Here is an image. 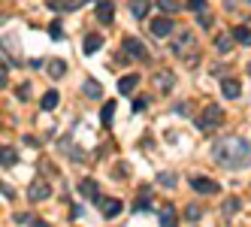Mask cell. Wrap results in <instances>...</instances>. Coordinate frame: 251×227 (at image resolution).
<instances>
[{
  "label": "cell",
  "instance_id": "6da1fadb",
  "mask_svg": "<svg viewBox=\"0 0 251 227\" xmlns=\"http://www.w3.org/2000/svg\"><path fill=\"white\" fill-rule=\"evenodd\" d=\"M212 154H215V161H218V164L239 170V167H245L251 161V146L245 143V139H239V136H230V139H224V143L215 146Z\"/></svg>",
  "mask_w": 251,
  "mask_h": 227
},
{
  "label": "cell",
  "instance_id": "7a4b0ae2",
  "mask_svg": "<svg viewBox=\"0 0 251 227\" xmlns=\"http://www.w3.org/2000/svg\"><path fill=\"white\" fill-rule=\"evenodd\" d=\"M170 51L176 58H182L185 64H197L200 61V49H197V37H194V30H178L176 33V40H173V46H170Z\"/></svg>",
  "mask_w": 251,
  "mask_h": 227
},
{
  "label": "cell",
  "instance_id": "3957f363",
  "mask_svg": "<svg viewBox=\"0 0 251 227\" xmlns=\"http://www.w3.org/2000/svg\"><path fill=\"white\" fill-rule=\"evenodd\" d=\"M221 121H224V109L218 106V103H209V106H206L200 115H197V127H200L203 133H209V130L218 127Z\"/></svg>",
  "mask_w": 251,
  "mask_h": 227
},
{
  "label": "cell",
  "instance_id": "277c9868",
  "mask_svg": "<svg viewBox=\"0 0 251 227\" xmlns=\"http://www.w3.org/2000/svg\"><path fill=\"white\" fill-rule=\"evenodd\" d=\"M191 188L197 191V194H218V182H212L206 176H194L191 179Z\"/></svg>",
  "mask_w": 251,
  "mask_h": 227
},
{
  "label": "cell",
  "instance_id": "5b68a950",
  "mask_svg": "<svg viewBox=\"0 0 251 227\" xmlns=\"http://www.w3.org/2000/svg\"><path fill=\"white\" fill-rule=\"evenodd\" d=\"M124 49H127V55H133L136 61H149V51L142 46L136 37H124Z\"/></svg>",
  "mask_w": 251,
  "mask_h": 227
},
{
  "label": "cell",
  "instance_id": "8992f818",
  "mask_svg": "<svg viewBox=\"0 0 251 227\" xmlns=\"http://www.w3.org/2000/svg\"><path fill=\"white\" fill-rule=\"evenodd\" d=\"M151 33L154 37H170L173 33V19H167V15H160V19H151Z\"/></svg>",
  "mask_w": 251,
  "mask_h": 227
},
{
  "label": "cell",
  "instance_id": "52a82bcc",
  "mask_svg": "<svg viewBox=\"0 0 251 227\" xmlns=\"http://www.w3.org/2000/svg\"><path fill=\"white\" fill-rule=\"evenodd\" d=\"M154 85H157V91L167 94L173 85H176V73H173V70H160V73L154 76Z\"/></svg>",
  "mask_w": 251,
  "mask_h": 227
},
{
  "label": "cell",
  "instance_id": "ba28073f",
  "mask_svg": "<svg viewBox=\"0 0 251 227\" xmlns=\"http://www.w3.org/2000/svg\"><path fill=\"white\" fill-rule=\"evenodd\" d=\"M97 206H100V212H103L106 218H115V215L121 212V200H112V197H103V200H97Z\"/></svg>",
  "mask_w": 251,
  "mask_h": 227
},
{
  "label": "cell",
  "instance_id": "9c48e42d",
  "mask_svg": "<svg viewBox=\"0 0 251 227\" xmlns=\"http://www.w3.org/2000/svg\"><path fill=\"white\" fill-rule=\"evenodd\" d=\"M82 94H85V97H91V100H100V97H103V85H100L97 79H85Z\"/></svg>",
  "mask_w": 251,
  "mask_h": 227
},
{
  "label": "cell",
  "instance_id": "30bf717a",
  "mask_svg": "<svg viewBox=\"0 0 251 227\" xmlns=\"http://www.w3.org/2000/svg\"><path fill=\"white\" fill-rule=\"evenodd\" d=\"M27 197H30V200H46V197H49V182H46V179H33Z\"/></svg>",
  "mask_w": 251,
  "mask_h": 227
},
{
  "label": "cell",
  "instance_id": "8fae6325",
  "mask_svg": "<svg viewBox=\"0 0 251 227\" xmlns=\"http://www.w3.org/2000/svg\"><path fill=\"white\" fill-rule=\"evenodd\" d=\"M97 19H100L103 25H109V22L115 19V6L109 3V0H100V3H97Z\"/></svg>",
  "mask_w": 251,
  "mask_h": 227
},
{
  "label": "cell",
  "instance_id": "7c38bea8",
  "mask_svg": "<svg viewBox=\"0 0 251 227\" xmlns=\"http://www.w3.org/2000/svg\"><path fill=\"white\" fill-rule=\"evenodd\" d=\"M79 194H82L85 200H97V182H94V179H82V182H79Z\"/></svg>",
  "mask_w": 251,
  "mask_h": 227
},
{
  "label": "cell",
  "instance_id": "4fadbf2b",
  "mask_svg": "<svg viewBox=\"0 0 251 227\" xmlns=\"http://www.w3.org/2000/svg\"><path fill=\"white\" fill-rule=\"evenodd\" d=\"M136 85H139V76H136V73L121 76V79H118V91H121V94H130V91L136 88Z\"/></svg>",
  "mask_w": 251,
  "mask_h": 227
},
{
  "label": "cell",
  "instance_id": "5bb4252c",
  "mask_svg": "<svg viewBox=\"0 0 251 227\" xmlns=\"http://www.w3.org/2000/svg\"><path fill=\"white\" fill-rule=\"evenodd\" d=\"M239 91H242V85H239L236 79H224V82H221V94H224V97H239Z\"/></svg>",
  "mask_w": 251,
  "mask_h": 227
},
{
  "label": "cell",
  "instance_id": "9a60e30c",
  "mask_svg": "<svg viewBox=\"0 0 251 227\" xmlns=\"http://www.w3.org/2000/svg\"><path fill=\"white\" fill-rule=\"evenodd\" d=\"M58 103H61V94H58V91H46V94H43V100H40V106H43L46 112H51V109L58 106Z\"/></svg>",
  "mask_w": 251,
  "mask_h": 227
},
{
  "label": "cell",
  "instance_id": "2e32d148",
  "mask_svg": "<svg viewBox=\"0 0 251 227\" xmlns=\"http://www.w3.org/2000/svg\"><path fill=\"white\" fill-rule=\"evenodd\" d=\"M100 46H103V37H100V33H88V37H85V55H94Z\"/></svg>",
  "mask_w": 251,
  "mask_h": 227
},
{
  "label": "cell",
  "instance_id": "e0dca14e",
  "mask_svg": "<svg viewBox=\"0 0 251 227\" xmlns=\"http://www.w3.org/2000/svg\"><path fill=\"white\" fill-rule=\"evenodd\" d=\"M85 0H51V9H61V12H70V9H79Z\"/></svg>",
  "mask_w": 251,
  "mask_h": 227
},
{
  "label": "cell",
  "instance_id": "ac0fdd59",
  "mask_svg": "<svg viewBox=\"0 0 251 227\" xmlns=\"http://www.w3.org/2000/svg\"><path fill=\"white\" fill-rule=\"evenodd\" d=\"M233 40H236V43H242V46H251V27H242V25H236V27H233Z\"/></svg>",
  "mask_w": 251,
  "mask_h": 227
},
{
  "label": "cell",
  "instance_id": "d6986e66",
  "mask_svg": "<svg viewBox=\"0 0 251 227\" xmlns=\"http://www.w3.org/2000/svg\"><path fill=\"white\" fill-rule=\"evenodd\" d=\"M130 12L136 19H146L149 15V0H130Z\"/></svg>",
  "mask_w": 251,
  "mask_h": 227
},
{
  "label": "cell",
  "instance_id": "ffe728a7",
  "mask_svg": "<svg viewBox=\"0 0 251 227\" xmlns=\"http://www.w3.org/2000/svg\"><path fill=\"white\" fill-rule=\"evenodd\" d=\"M215 49H218L221 55H227V51L233 49V37H227V33H218V37H215Z\"/></svg>",
  "mask_w": 251,
  "mask_h": 227
},
{
  "label": "cell",
  "instance_id": "44dd1931",
  "mask_svg": "<svg viewBox=\"0 0 251 227\" xmlns=\"http://www.w3.org/2000/svg\"><path fill=\"white\" fill-rule=\"evenodd\" d=\"M160 224H164V227H173V224H176V209H173V206H164V209H160Z\"/></svg>",
  "mask_w": 251,
  "mask_h": 227
},
{
  "label": "cell",
  "instance_id": "7402d4cb",
  "mask_svg": "<svg viewBox=\"0 0 251 227\" xmlns=\"http://www.w3.org/2000/svg\"><path fill=\"white\" fill-rule=\"evenodd\" d=\"M112 115H115V100H109V103L103 106V112H100V121H103V125H112Z\"/></svg>",
  "mask_w": 251,
  "mask_h": 227
},
{
  "label": "cell",
  "instance_id": "603a6c76",
  "mask_svg": "<svg viewBox=\"0 0 251 227\" xmlns=\"http://www.w3.org/2000/svg\"><path fill=\"white\" fill-rule=\"evenodd\" d=\"M157 6L164 9L167 15H173V12H178V9H182V3H178V0H157Z\"/></svg>",
  "mask_w": 251,
  "mask_h": 227
},
{
  "label": "cell",
  "instance_id": "cb8c5ba5",
  "mask_svg": "<svg viewBox=\"0 0 251 227\" xmlns=\"http://www.w3.org/2000/svg\"><path fill=\"white\" fill-rule=\"evenodd\" d=\"M149 206H151V194H149V191H142V194L136 197V203H133V209L142 212V209H149Z\"/></svg>",
  "mask_w": 251,
  "mask_h": 227
},
{
  "label": "cell",
  "instance_id": "d4e9b609",
  "mask_svg": "<svg viewBox=\"0 0 251 227\" xmlns=\"http://www.w3.org/2000/svg\"><path fill=\"white\" fill-rule=\"evenodd\" d=\"M64 70H67L64 61H51V64H49V76H55V79H58V76H64Z\"/></svg>",
  "mask_w": 251,
  "mask_h": 227
},
{
  "label": "cell",
  "instance_id": "484cf974",
  "mask_svg": "<svg viewBox=\"0 0 251 227\" xmlns=\"http://www.w3.org/2000/svg\"><path fill=\"white\" fill-rule=\"evenodd\" d=\"M185 221H191V224L200 221V209H197V203H191V206L185 209Z\"/></svg>",
  "mask_w": 251,
  "mask_h": 227
},
{
  "label": "cell",
  "instance_id": "4316f807",
  "mask_svg": "<svg viewBox=\"0 0 251 227\" xmlns=\"http://www.w3.org/2000/svg\"><path fill=\"white\" fill-rule=\"evenodd\" d=\"M157 182L167 185V188H173V185L178 182V176H173V173H157Z\"/></svg>",
  "mask_w": 251,
  "mask_h": 227
},
{
  "label": "cell",
  "instance_id": "83f0119b",
  "mask_svg": "<svg viewBox=\"0 0 251 227\" xmlns=\"http://www.w3.org/2000/svg\"><path fill=\"white\" fill-rule=\"evenodd\" d=\"M185 6L191 12H206V0H185Z\"/></svg>",
  "mask_w": 251,
  "mask_h": 227
},
{
  "label": "cell",
  "instance_id": "f1b7e54d",
  "mask_svg": "<svg viewBox=\"0 0 251 227\" xmlns=\"http://www.w3.org/2000/svg\"><path fill=\"white\" fill-rule=\"evenodd\" d=\"M15 224H40V227H43V221L33 218V215H15Z\"/></svg>",
  "mask_w": 251,
  "mask_h": 227
},
{
  "label": "cell",
  "instance_id": "f546056e",
  "mask_svg": "<svg viewBox=\"0 0 251 227\" xmlns=\"http://www.w3.org/2000/svg\"><path fill=\"white\" fill-rule=\"evenodd\" d=\"M49 33H51L55 40H61V37H64V27H61V22H51V25H49Z\"/></svg>",
  "mask_w": 251,
  "mask_h": 227
},
{
  "label": "cell",
  "instance_id": "4dcf8cb0",
  "mask_svg": "<svg viewBox=\"0 0 251 227\" xmlns=\"http://www.w3.org/2000/svg\"><path fill=\"white\" fill-rule=\"evenodd\" d=\"M236 206H239V200H236V197H230V200L224 203V215H233V212H236Z\"/></svg>",
  "mask_w": 251,
  "mask_h": 227
},
{
  "label": "cell",
  "instance_id": "1f68e13d",
  "mask_svg": "<svg viewBox=\"0 0 251 227\" xmlns=\"http://www.w3.org/2000/svg\"><path fill=\"white\" fill-rule=\"evenodd\" d=\"M0 161H3V167H6V164H15V151H12V149H3V154H0Z\"/></svg>",
  "mask_w": 251,
  "mask_h": 227
},
{
  "label": "cell",
  "instance_id": "d6a6232c",
  "mask_svg": "<svg viewBox=\"0 0 251 227\" xmlns=\"http://www.w3.org/2000/svg\"><path fill=\"white\" fill-rule=\"evenodd\" d=\"M200 15V27H212V15L209 12H197Z\"/></svg>",
  "mask_w": 251,
  "mask_h": 227
},
{
  "label": "cell",
  "instance_id": "836d02e7",
  "mask_svg": "<svg viewBox=\"0 0 251 227\" xmlns=\"http://www.w3.org/2000/svg\"><path fill=\"white\" fill-rule=\"evenodd\" d=\"M27 94H30V85H27V82H25V85H19V97H22V100H30Z\"/></svg>",
  "mask_w": 251,
  "mask_h": 227
},
{
  "label": "cell",
  "instance_id": "e575fe53",
  "mask_svg": "<svg viewBox=\"0 0 251 227\" xmlns=\"http://www.w3.org/2000/svg\"><path fill=\"white\" fill-rule=\"evenodd\" d=\"M127 170H130L127 164H118V167H115V176H118V179H121V176H127Z\"/></svg>",
  "mask_w": 251,
  "mask_h": 227
},
{
  "label": "cell",
  "instance_id": "d590c367",
  "mask_svg": "<svg viewBox=\"0 0 251 227\" xmlns=\"http://www.w3.org/2000/svg\"><path fill=\"white\" fill-rule=\"evenodd\" d=\"M248 73H251V64H248Z\"/></svg>",
  "mask_w": 251,
  "mask_h": 227
}]
</instances>
